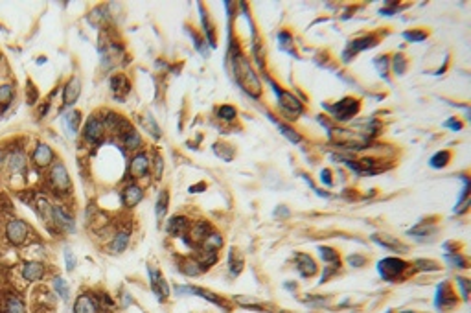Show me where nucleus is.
Here are the masks:
<instances>
[{"label": "nucleus", "instance_id": "09e8293b", "mask_svg": "<svg viewBox=\"0 0 471 313\" xmlns=\"http://www.w3.org/2000/svg\"><path fill=\"white\" fill-rule=\"evenodd\" d=\"M146 127H148L149 133L153 135V138H160V131H158V125H157V122L153 120V116H151V114H148V116H146Z\"/></svg>", "mask_w": 471, "mask_h": 313}, {"label": "nucleus", "instance_id": "c85d7f7f", "mask_svg": "<svg viewBox=\"0 0 471 313\" xmlns=\"http://www.w3.org/2000/svg\"><path fill=\"white\" fill-rule=\"evenodd\" d=\"M168 203H169L168 192L164 190V192H160V194H158V199H157V205H155V215H157V221H158V225H160L162 219L166 217V212H168Z\"/></svg>", "mask_w": 471, "mask_h": 313}, {"label": "nucleus", "instance_id": "a18cd8bd", "mask_svg": "<svg viewBox=\"0 0 471 313\" xmlns=\"http://www.w3.org/2000/svg\"><path fill=\"white\" fill-rule=\"evenodd\" d=\"M278 129H280V133H284L287 140H291V142H295V144L300 142V135H298L297 131L291 129V127H287V125H278Z\"/></svg>", "mask_w": 471, "mask_h": 313}, {"label": "nucleus", "instance_id": "aec40b11", "mask_svg": "<svg viewBox=\"0 0 471 313\" xmlns=\"http://www.w3.org/2000/svg\"><path fill=\"white\" fill-rule=\"evenodd\" d=\"M45 273H46L45 263H41V261H37V260L26 261V263L22 265V276H24V280H28V282L41 280V278L45 276Z\"/></svg>", "mask_w": 471, "mask_h": 313}, {"label": "nucleus", "instance_id": "c9c22d12", "mask_svg": "<svg viewBox=\"0 0 471 313\" xmlns=\"http://www.w3.org/2000/svg\"><path fill=\"white\" fill-rule=\"evenodd\" d=\"M53 289H55V293L59 295V299L61 300H68L70 299V289H68V284H66L61 276H55L53 278Z\"/></svg>", "mask_w": 471, "mask_h": 313}, {"label": "nucleus", "instance_id": "2eb2a0df", "mask_svg": "<svg viewBox=\"0 0 471 313\" xmlns=\"http://www.w3.org/2000/svg\"><path fill=\"white\" fill-rule=\"evenodd\" d=\"M74 313H100V302L94 299V295H79L74 304Z\"/></svg>", "mask_w": 471, "mask_h": 313}, {"label": "nucleus", "instance_id": "7ed1b4c3", "mask_svg": "<svg viewBox=\"0 0 471 313\" xmlns=\"http://www.w3.org/2000/svg\"><path fill=\"white\" fill-rule=\"evenodd\" d=\"M267 81H269V85H271V89L274 92H276L278 96V102H280V107H282V111L287 114V116H298L300 112H302V104L298 102L293 94H289V92H285L284 89H280V87L272 81V79L267 78Z\"/></svg>", "mask_w": 471, "mask_h": 313}, {"label": "nucleus", "instance_id": "37998d69", "mask_svg": "<svg viewBox=\"0 0 471 313\" xmlns=\"http://www.w3.org/2000/svg\"><path fill=\"white\" fill-rule=\"evenodd\" d=\"M392 68H394V72L398 74V76H401L403 72H405V68H407V63H405V57L401 55V53H396L394 55V63H392Z\"/></svg>", "mask_w": 471, "mask_h": 313}, {"label": "nucleus", "instance_id": "9b49d317", "mask_svg": "<svg viewBox=\"0 0 471 313\" xmlns=\"http://www.w3.org/2000/svg\"><path fill=\"white\" fill-rule=\"evenodd\" d=\"M151 170V160H149L148 153H144V151H138L136 155H133V158H131L129 162V173L131 177H135V179H140V177H144L148 171Z\"/></svg>", "mask_w": 471, "mask_h": 313}, {"label": "nucleus", "instance_id": "8fccbe9b", "mask_svg": "<svg viewBox=\"0 0 471 313\" xmlns=\"http://www.w3.org/2000/svg\"><path fill=\"white\" fill-rule=\"evenodd\" d=\"M278 43H280V48H282V50H289L291 43H293V37H291L287 32H280L278 33Z\"/></svg>", "mask_w": 471, "mask_h": 313}, {"label": "nucleus", "instance_id": "dca6fc26", "mask_svg": "<svg viewBox=\"0 0 471 313\" xmlns=\"http://www.w3.org/2000/svg\"><path fill=\"white\" fill-rule=\"evenodd\" d=\"M190 227H192V223L186 215H173L166 225V230L175 238H182L184 234H188Z\"/></svg>", "mask_w": 471, "mask_h": 313}, {"label": "nucleus", "instance_id": "c756f323", "mask_svg": "<svg viewBox=\"0 0 471 313\" xmlns=\"http://www.w3.org/2000/svg\"><path fill=\"white\" fill-rule=\"evenodd\" d=\"M228 267H230V274L238 276L243 269V256L239 255L236 249H230V255H228Z\"/></svg>", "mask_w": 471, "mask_h": 313}, {"label": "nucleus", "instance_id": "bf43d9fd", "mask_svg": "<svg viewBox=\"0 0 471 313\" xmlns=\"http://www.w3.org/2000/svg\"><path fill=\"white\" fill-rule=\"evenodd\" d=\"M207 188L205 184H199V186H194V188H190V194H195V192H203V190Z\"/></svg>", "mask_w": 471, "mask_h": 313}, {"label": "nucleus", "instance_id": "4468645a", "mask_svg": "<svg viewBox=\"0 0 471 313\" xmlns=\"http://www.w3.org/2000/svg\"><path fill=\"white\" fill-rule=\"evenodd\" d=\"M377 45V37H374V35H365V37H359V39L352 41L348 45V50L342 53V59L344 61H350L352 59V55H355L357 52H363V50H366V48H372V46Z\"/></svg>", "mask_w": 471, "mask_h": 313}, {"label": "nucleus", "instance_id": "a211bd4d", "mask_svg": "<svg viewBox=\"0 0 471 313\" xmlns=\"http://www.w3.org/2000/svg\"><path fill=\"white\" fill-rule=\"evenodd\" d=\"M79 92H81V81H79L78 76H72L68 79V83L65 85V92H63V104H65V107H70V105L78 102Z\"/></svg>", "mask_w": 471, "mask_h": 313}, {"label": "nucleus", "instance_id": "bb28decb", "mask_svg": "<svg viewBox=\"0 0 471 313\" xmlns=\"http://www.w3.org/2000/svg\"><path fill=\"white\" fill-rule=\"evenodd\" d=\"M120 138H122V144L123 148L127 151H135L140 148V144H142V138H140V135L136 133L133 127H129V129L125 131V133H122L120 135Z\"/></svg>", "mask_w": 471, "mask_h": 313}, {"label": "nucleus", "instance_id": "2f4dec72", "mask_svg": "<svg viewBox=\"0 0 471 313\" xmlns=\"http://www.w3.org/2000/svg\"><path fill=\"white\" fill-rule=\"evenodd\" d=\"M199 11H201V17H203V28H205V39H208V43H210V46H215V32H213L212 24H210V19H208V15L205 13V7L199 4Z\"/></svg>", "mask_w": 471, "mask_h": 313}, {"label": "nucleus", "instance_id": "b1692460", "mask_svg": "<svg viewBox=\"0 0 471 313\" xmlns=\"http://www.w3.org/2000/svg\"><path fill=\"white\" fill-rule=\"evenodd\" d=\"M2 313H26V306H24V302H22L19 295H6Z\"/></svg>", "mask_w": 471, "mask_h": 313}, {"label": "nucleus", "instance_id": "6e6552de", "mask_svg": "<svg viewBox=\"0 0 471 313\" xmlns=\"http://www.w3.org/2000/svg\"><path fill=\"white\" fill-rule=\"evenodd\" d=\"M175 293L177 295H195V297H201V299L208 300V302H212L213 306L217 308H223L225 312H230V306L226 304L225 300L221 299V297H217V295H213L212 291H207V289H201V287H195V286H182V287H175Z\"/></svg>", "mask_w": 471, "mask_h": 313}, {"label": "nucleus", "instance_id": "1a4fd4ad", "mask_svg": "<svg viewBox=\"0 0 471 313\" xmlns=\"http://www.w3.org/2000/svg\"><path fill=\"white\" fill-rule=\"evenodd\" d=\"M148 274H149V282H151V291L157 295V299L160 300V302L168 300L169 286H168V282H166V278L162 276L160 271H158L157 267H153V265H149Z\"/></svg>", "mask_w": 471, "mask_h": 313}, {"label": "nucleus", "instance_id": "4c0bfd02", "mask_svg": "<svg viewBox=\"0 0 471 313\" xmlns=\"http://www.w3.org/2000/svg\"><path fill=\"white\" fill-rule=\"evenodd\" d=\"M432 232H434V227H432V225H429V223H419L418 227L411 228L407 234L416 236V238H427V236L432 234Z\"/></svg>", "mask_w": 471, "mask_h": 313}, {"label": "nucleus", "instance_id": "680f3d73", "mask_svg": "<svg viewBox=\"0 0 471 313\" xmlns=\"http://www.w3.org/2000/svg\"><path fill=\"white\" fill-rule=\"evenodd\" d=\"M401 313H416V312H411V310H407V312H401Z\"/></svg>", "mask_w": 471, "mask_h": 313}, {"label": "nucleus", "instance_id": "5701e85b", "mask_svg": "<svg viewBox=\"0 0 471 313\" xmlns=\"http://www.w3.org/2000/svg\"><path fill=\"white\" fill-rule=\"evenodd\" d=\"M179 271H181L182 274H186V276H199V274L205 273V269L201 267L197 258H192V256L182 258V260L179 261Z\"/></svg>", "mask_w": 471, "mask_h": 313}, {"label": "nucleus", "instance_id": "4be33fe9", "mask_svg": "<svg viewBox=\"0 0 471 313\" xmlns=\"http://www.w3.org/2000/svg\"><path fill=\"white\" fill-rule=\"evenodd\" d=\"M110 91L114 92V96H120V100L123 98V96H127L131 91V83L129 79H127V76H123V74H116V76H112L110 78Z\"/></svg>", "mask_w": 471, "mask_h": 313}, {"label": "nucleus", "instance_id": "6ab92c4d", "mask_svg": "<svg viewBox=\"0 0 471 313\" xmlns=\"http://www.w3.org/2000/svg\"><path fill=\"white\" fill-rule=\"evenodd\" d=\"M142 199H144V190L135 183L129 184V186L122 192V203L125 209H133V207H136Z\"/></svg>", "mask_w": 471, "mask_h": 313}, {"label": "nucleus", "instance_id": "ea45409f", "mask_svg": "<svg viewBox=\"0 0 471 313\" xmlns=\"http://www.w3.org/2000/svg\"><path fill=\"white\" fill-rule=\"evenodd\" d=\"M217 116H219L221 120H225V122H232L234 118L238 116V111H236V107H232V105H221L219 109H217Z\"/></svg>", "mask_w": 471, "mask_h": 313}, {"label": "nucleus", "instance_id": "a19ab883", "mask_svg": "<svg viewBox=\"0 0 471 313\" xmlns=\"http://www.w3.org/2000/svg\"><path fill=\"white\" fill-rule=\"evenodd\" d=\"M427 35H429V33H427L425 30H409V32L403 33V37H405L407 41H411V43H421V41L427 39Z\"/></svg>", "mask_w": 471, "mask_h": 313}, {"label": "nucleus", "instance_id": "6e6d98bb", "mask_svg": "<svg viewBox=\"0 0 471 313\" xmlns=\"http://www.w3.org/2000/svg\"><path fill=\"white\" fill-rule=\"evenodd\" d=\"M320 183L326 184V186H331V184H333V181H331V171L329 170L320 171Z\"/></svg>", "mask_w": 471, "mask_h": 313}, {"label": "nucleus", "instance_id": "473e14b6", "mask_svg": "<svg viewBox=\"0 0 471 313\" xmlns=\"http://www.w3.org/2000/svg\"><path fill=\"white\" fill-rule=\"evenodd\" d=\"M195 258H197V261H199L201 267L205 269V271H208V269L212 267L213 263H217V255H215L213 251H201V253L195 256Z\"/></svg>", "mask_w": 471, "mask_h": 313}, {"label": "nucleus", "instance_id": "e433bc0d", "mask_svg": "<svg viewBox=\"0 0 471 313\" xmlns=\"http://www.w3.org/2000/svg\"><path fill=\"white\" fill-rule=\"evenodd\" d=\"M449 160H451V153H449V151H438V153L431 158L429 164H431V168H434V170H440V168H445Z\"/></svg>", "mask_w": 471, "mask_h": 313}, {"label": "nucleus", "instance_id": "864d4df0", "mask_svg": "<svg viewBox=\"0 0 471 313\" xmlns=\"http://www.w3.org/2000/svg\"><path fill=\"white\" fill-rule=\"evenodd\" d=\"M153 168H155V177L158 179V177L162 175V170H164V162H162V156L158 155V153H155V162H153Z\"/></svg>", "mask_w": 471, "mask_h": 313}, {"label": "nucleus", "instance_id": "3c124183", "mask_svg": "<svg viewBox=\"0 0 471 313\" xmlns=\"http://www.w3.org/2000/svg\"><path fill=\"white\" fill-rule=\"evenodd\" d=\"M65 261H66V269H68V271H74V269H76V256H74V253H72L68 247L65 249Z\"/></svg>", "mask_w": 471, "mask_h": 313}, {"label": "nucleus", "instance_id": "4d7b16f0", "mask_svg": "<svg viewBox=\"0 0 471 313\" xmlns=\"http://www.w3.org/2000/svg\"><path fill=\"white\" fill-rule=\"evenodd\" d=\"M37 102V91H35V87L32 85V83H28V104H35Z\"/></svg>", "mask_w": 471, "mask_h": 313}, {"label": "nucleus", "instance_id": "9d476101", "mask_svg": "<svg viewBox=\"0 0 471 313\" xmlns=\"http://www.w3.org/2000/svg\"><path fill=\"white\" fill-rule=\"evenodd\" d=\"M457 304V295L453 293V287L449 282H442L438 287V291H436V300H434V306L438 308V310H449V308H453Z\"/></svg>", "mask_w": 471, "mask_h": 313}, {"label": "nucleus", "instance_id": "412c9836", "mask_svg": "<svg viewBox=\"0 0 471 313\" xmlns=\"http://www.w3.org/2000/svg\"><path fill=\"white\" fill-rule=\"evenodd\" d=\"M6 166L11 173H22V171H26V155L20 150L11 151V153L7 155Z\"/></svg>", "mask_w": 471, "mask_h": 313}, {"label": "nucleus", "instance_id": "393cba45", "mask_svg": "<svg viewBox=\"0 0 471 313\" xmlns=\"http://www.w3.org/2000/svg\"><path fill=\"white\" fill-rule=\"evenodd\" d=\"M372 240H374L377 245L388 249V251H394V253H405L407 251L405 245H401L398 240H394V238H390V236H387V234H374L372 236Z\"/></svg>", "mask_w": 471, "mask_h": 313}, {"label": "nucleus", "instance_id": "13d9d810", "mask_svg": "<svg viewBox=\"0 0 471 313\" xmlns=\"http://www.w3.org/2000/svg\"><path fill=\"white\" fill-rule=\"evenodd\" d=\"M445 127H449V129L453 131H460L462 129V124H460V120H457V118H449V120L445 122Z\"/></svg>", "mask_w": 471, "mask_h": 313}, {"label": "nucleus", "instance_id": "f257e3e1", "mask_svg": "<svg viewBox=\"0 0 471 313\" xmlns=\"http://www.w3.org/2000/svg\"><path fill=\"white\" fill-rule=\"evenodd\" d=\"M232 68H234V76L238 79V85L241 87L249 96L258 98L260 94H262V83H260L258 76L254 74V70H252L249 59L239 52V50H234L232 52Z\"/></svg>", "mask_w": 471, "mask_h": 313}, {"label": "nucleus", "instance_id": "20e7f679", "mask_svg": "<svg viewBox=\"0 0 471 313\" xmlns=\"http://www.w3.org/2000/svg\"><path fill=\"white\" fill-rule=\"evenodd\" d=\"M48 184H50L57 194H65V192L70 190L72 186L70 177H68V171H66V168L63 166V162H53L52 166H50Z\"/></svg>", "mask_w": 471, "mask_h": 313}, {"label": "nucleus", "instance_id": "0eeeda50", "mask_svg": "<svg viewBox=\"0 0 471 313\" xmlns=\"http://www.w3.org/2000/svg\"><path fill=\"white\" fill-rule=\"evenodd\" d=\"M83 137H85V142L91 144V146H98V144L104 142V137H105L104 118H100L98 114L89 118V122L85 125Z\"/></svg>", "mask_w": 471, "mask_h": 313}, {"label": "nucleus", "instance_id": "f3484780", "mask_svg": "<svg viewBox=\"0 0 471 313\" xmlns=\"http://www.w3.org/2000/svg\"><path fill=\"white\" fill-rule=\"evenodd\" d=\"M53 227L61 230V232H74L76 227H74V219L70 217V214H66L63 209L59 207H53Z\"/></svg>", "mask_w": 471, "mask_h": 313}, {"label": "nucleus", "instance_id": "052dcab7", "mask_svg": "<svg viewBox=\"0 0 471 313\" xmlns=\"http://www.w3.org/2000/svg\"><path fill=\"white\" fill-rule=\"evenodd\" d=\"M2 162H4V151L0 150V166H2Z\"/></svg>", "mask_w": 471, "mask_h": 313}, {"label": "nucleus", "instance_id": "cd10ccee", "mask_svg": "<svg viewBox=\"0 0 471 313\" xmlns=\"http://www.w3.org/2000/svg\"><path fill=\"white\" fill-rule=\"evenodd\" d=\"M221 247H223V236L217 234L215 230H212L201 243V251H213V253H217Z\"/></svg>", "mask_w": 471, "mask_h": 313}, {"label": "nucleus", "instance_id": "58836bf2", "mask_svg": "<svg viewBox=\"0 0 471 313\" xmlns=\"http://www.w3.org/2000/svg\"><path fill=\"white\" fill-rule=\"evenodd\" d=\"M445 260H447V263H449L451 267H457V269L468 267L466 258L462 255H457V253H445Z\"/></svg>", "mask_w": 471, "mask_h": 313}, {"label": "nucleus", "instance_id": "49530a36", "mask_svg": "<svg viewBox=\"0 0 471 313\" xmlns=\"http://www.w3.org/2000/svg\"><path fill=\"white\" fill-rule=\"evenodd\" d=\"M414 265H416V269H419V271H438V263L432 260H418Z\"/></svg>", "mask_w": 471, "mask_h": 313}, {"label": "nucleus", "instance_id": "f8f14e48", "mask_svg": "<svg viewBox=\"0 0 471 313\" xmlns=\"http://www.w3.org/2000/svg\"><path fill=\"white\" fill-rule=\"evenodd\" d=\"M32 160L37 168H48L53 162V151L52 148L45 142H39L35 146V150L32 153Z\"/></svg>", "mask_w": 471, "mask_h": 313}, {"label": "nucleus", "instance_id": "c03bdc74", "mask_svg": "<svg viewBox=\"0 0 471 313\" xmlns=\"http://www.w3.org/2000/svg\"><path fill=\"white\" fill-rule=\"evenodd\" d=\"M348 265L350 267H354V269H359V267H363V265H366V258L363 255H350L348 256Z\"/></svg>", "mask_w": 471, "mask_h": 313}, {"label": "nucleus", "instance_id": "ddd939ff", "mask_svg": "<svg viewBox=\"0 0 471 313\" xmlns=\"http://www.w3.org/2000/svg\"><path fill=\"white\" fill-rule=\"evenodd\" d=\"M295 263H297V269H298V273H300V276H304V278H311V276H315V274L318 273L316 261L313 260L310 255H306V253H297Z\"/></svg>", "mask_w": 471, "mask_h": 313}, {"label": "nucleus", "instance_id": "f704fd0d", "mask_svg": "<svg viewBox=\"0 0 471 313\" xmlns=\"http://www.w3.org/2000/svg\"><path fill=\"white\" fill-rule=\"evenodd\" d=\"M318 253H320V258H322L326 263H333V265H341V258H339V253L335 249L331 247H318Z\"/></svg>", "mask_w": 471, "mask_h": 313}, {"label": "nucleus", "instance_id": "f03ea898", "mask_svg": "<svg viewBox=\"0 0 471 313\" xmlns=\"http://www.w3.org/2000/svg\"><path fill=\"white\" fill-rule=\"evenodd\" d=\"M409 269H411V265L405 260H401V258H383V260L377 261L379 276L385 282L403 280Z\"/></svg>", "mask_w": 471, "mask_h": 313}, {"label": "nucleus", "instance_id": "a878e982", "mask_svg": "<svg viewBox=\"0 0 471 313\" xmlns=\"http://www.w3.org/2000/svg\"><path fill=\"white\" fill-rule=\"evenodd\" d=\"M129 238H131V230H118V234L114 236L112 242H110V251H112L114 255L123 253V251L127 249V245H129Z\"/></svg>", "mask_w": 471, "mask_h": 313}, {"label": "nucleus", "instance_id": "72a5a7b5", "mask_svg": "<svg viewBox=\"0 0 471 313\" xmlns=\"http://www.w3.org/2000/svg\"><path fill=\"white\" fill-rule=\"evenodd\" d=\"M79 120H81V114H79V111H70V112H66V114H65V127L68 129V133H70V135H74V137H76V133H78Z\"/></svg>", "mask_w": 471, "mask_h": 313}, {"label": "nucleus", "instance_id": "79ce46f5", "mask_svg": "<svg viewBox=\"0 0 471 313\" xmlns=\"http://www.w3.org/2000/svg\"><path fill=\"white\" fill-rule=\"evenodd\" d=\"M374 65H375V68H377V72H379L381 78L388 79L387 78V70H388V57L387 55H379V57H375Z\"/></svg>", "mask_w": 471, "mask_h": 313}, {"label": "nucleus", "instance_id": "5fc2aeb1", "mask_svg": "<svg viewBox=\"0 0 471 313\" xmlns=\"http://www.w3.org/2000/svg\"><path fill=\"white\" fill-rule=\"evenodd\" d=\"M339 267H341V265H333V267H326V269H324L322 278H320V284H324V282H328L329 278H331V276H333V274H335L337 271H339Z\"/></svg>", "mask_w": 471, "mask_h": 313}, {"label": "nucleus", "instance_id": "7c9ffc66", "mask_svg": "<svg viewBox=\"0 0 471 313\" xmlns=\"http://www.w3.org/2000/svg\"><path fill=\"white\" fill-rule=\"evenodd\" d=\"M13 96H15V89L11 83L0 85V107H2V109L9 107V104L13 102Z\"/></svg>", "mask_w": 471, "mask_h": 313}, {"label": "nucleus", "instance_id": "de8ad7c7", "mask_svg": "<svg viewBox=\"0 0 471 313\" xmlns=\"http://www.w3.org/2000/svg\"><path fill=\"white\" fill-rule=\"evenodd\" d=\"M457 286L460 287V291H462V299L468 300L470 299V280L468 278H462V276H457Z\"/></svg>", "mask_w": 471, "mask_h": 313}, {"label": "nucleus", "instance_id": "603ef678", "mask_svg": "<svg viewBox=\"0 0 471 313\" xmlns=\"http://www.w3.org/2000/svg\"><path fill=\"white\" fill-rule=\"evenodd\" d=\"M310 300H304L306 304H310V306H326L328 304V299H324V297H308Z\"/></svg>", "mask_w": 471, "mask_h": 313}, {"label": "nucleus", "instance_id": "39448f33", "mask_svg": "<svg viewBox=\"0 0 471 313\" xmlns=\"http://www.w3.org/2000/svg\"><path fill=\"white\" fill-rule=\"evenodd\" d=\"M28 236H30V225L22 219H9L6 225V238L7 242L20 247L28 242Z\"/></svg>", "mask_w": 471, "mask_h": 313}, {"label": "nucleus", "instance_id": "423d86ee", "mask_svg": "<svg viewBox=\"0 0 471 313\" xmlns=\"http://www.w3.org/2000/svg\"><path fill=\"white\" fill-rule=\"evenodd\" d=\"M326 109L333 114L335 120H339V122H348L350 118H354L355 114L359 112V102L354 98H344L341 100V102H337L335 105H326Z\"/></svg>", "mask_w": 471, "mask_h": 313}]
</instances>
